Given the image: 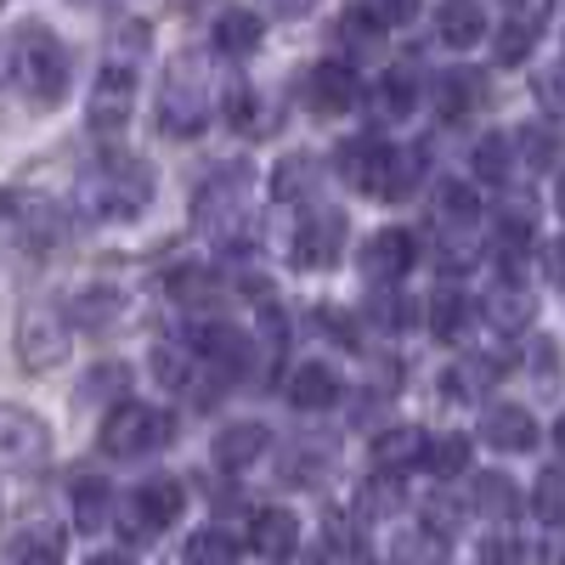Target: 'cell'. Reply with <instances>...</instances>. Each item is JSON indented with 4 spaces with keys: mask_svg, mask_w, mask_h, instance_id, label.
<instances>
[{
    "mask_svg": "<svg viewBox=\"0 0 565 565\" xmlns=\"http://www.w3.org/2000/svg\"><path fill=\"white\" fill-rule=\"evenodd\" d=\"M79 204L97 221H136L153 204V164L136 153H103L79 175Z\"/></svg>",
    "mask_w": 565,
    "mask_h": 565,
    "instance_id": "cell-1",
    "label": "cell"
},
{
    "mask_svg": "<svg viewBox=\"0 0 565 565\" xmlns=\"http://www.w3.org/2000/svg\"><path fill=\"white\" fill-rule=\"evenodd\" d=\"M12 68H18V85L34 90L40 108H57L68 90V74H74V57L45 23H23L12 34Z\"/></svg>",
    "mask_w": 565,
    "mask_h": 565,
    "instance_id": "cell-2",
    "label": "cell"
},
{
    "mask_svg": "<svg viewBox=\"0 0 565 565\" xmlns=\"http://www.w3.org/2000/svg\"><path fill=\"white\" fill-rule=\"evenodd\" d=\"M159 130L175 141H193L210 119V79H204V57L199 52H181L170 57L164 79H159Z\"/></svg>",
    "mask_w": 565,
    "mask_h": 565,
    "instance_id": "cell-3",
    "label": "cell"
},
{
    "mask_svg": "<svg viewBox=\"0 0 565 565\" xmlns=\"http://www.w3.org/2000/svg\"><path fill=\"white\" fill-rule=\"evenodd\" d=\"M340 175L351 186H362L367 199H407V186H413V164L391 148V141L380 136H356L340 148Z\"/></svg>",
    "mask_w": 565,
    "mask_h": 565,
    "instance_id": "cell-4",
    "label": "cell"
},
{
    "mask_svg": "<svg viewBox=\"0 0 565 565\" xmlns=\"http://www.w3.org/2000/svg\"><path fill=\"white\" fill-rule=\"evenodd\" d=\"M63 232H68V215L52 199H40V193H7L0 199V238L12 249L40 255V249L63 244Z\"/></svg>",
    "mask_w": 565,
    "mask_h": 565,
    "instance_id": "cell-5",
    "label": "cell"
},
{
    "mask_svg": "<svg viewBox=\"0 0 565 565\" xmlns=\"http://www.w3.org/2000/svg\"><path fill=\"white\" fill-rule=\"evenodd\" d=\"M175 436V418L164 407H141V402H119L103 424V447L114 458H148Z\"/></svg>",
    "mask_w": 565,
    "mask_h": 565,
    "instance_id": "cell-6",
    "label": "cell"
},
{
    "mask_svg": "<svg viewBox=\"0 0 565 565\" xmlns=\"http://www.w3.org/2000/svg\"><path fill=\"white\" fill-rule=\"evenodd\" d=\"M181 509H186L181 481L153 476V481H141L136 492H125L114 514H119V526H125L130 537H159V532H170V526L181 521Z\"/></svg>",
    "mask_w": 565,
    "mask_h": 565,
    "instance_id": "cell-7",
    "label": "cell"
},
{
    "mask_svg": "<svg viewBox=\"0 0 565 565\" xmlns=\"http://www.w3.org/2000/svg\"><path fill=\"white\" fill-rule=\"evenodd\" d=\"M244 210H249V164H221L193 199L199 226H210L215 238H232V226H244Z\"/></svg>",
    "mask_w": 565,
    "mask_h": 565,
    "instance_id": "cell-8",
    "label": "cell"
},
{
    "mask_svg": "<svg viewBox=\"0 0 565 565\" xmlns=\"http://www.w3.org/2000/svg\"><path fill=\"white\" fill-rule=\"evenodd\" d=\"M345 215L340 210H311L300 226H295V238H289V255H295V266L300 271H328L340 260V249H345Z\"/></svg>",
    "mask_w": 565,
    "mask_h": 565,
    "instance_id": "cell-9",
    "label": "cell"
},
{
    "mask_svg": "<svg viewBox=\"0 0 565 565\" xmlns=\"http://www.w3.org/2000/svg\"><path fill=\"white\" fill-rule=\"evenodd\" d=\"M12 345H18V362H23V367L45 373V367H57V362L68 356V322H63L57 311L34 306V311H23V317H18Z\"/></svg>",
    "mask_w": 565,
    "mask_h": 565,
    "instance_id": "cell-10",
    "label": "cell"
},
{
    "mask_svg": "<svg viewBox=\"0 0 565 565\" xmlns=\"http://www.w3.org/2000/svg\"><path fill=\"white\" fill-rule=\"evenodd\" d=\"M45 452H52V430L29 407L0 402V469H40Z\"/></svg>",
    "mask_w": 565,
    "mask_h": 565,
    "instance_id": "cell-11",
    "label": "cell"
},
{
    "mask_svg": "<svg viewBox=\"0 0 565 565\" xmlns=\"http://www.w3.org/2000/svg\"><path fill=\"white\" fill-rule=\"evenodd\" d=\"M130 108H136V74L125 63H108L97 74L90 103H85V119H90V130H97V136H119L125 119H130Z\"/></svg>",
    "mask_w": 565,
    "mask_h": 565,
    "instance_id": "cell-12",
    "label": "cell"
},
{
    "mask_svg": "<svg viewBox=\"0 0 565 565\" xmlns=\"http://www.w3.org/2000/svg\"><path fill=\"white\" fill-rule=\"evenodd\" d=\"M356 97H362V85H356V74H351L345 63H317V68L306 74V103H311V114H345V108H356Z\"/></svg>",
    "mask_w": 565,
    "mask_h": 565,
    "instance_id": "cell-13",
    "label": "cell"
},
{
    "mask_svg": "<svg viewBox=\"0 0 565 565\" xmlns=\"http://www.w3.org/2000/svg\"><path fill=\"white\" fill-rule=\"evenodd\" d=\"M481 436L498 447V452H532L537 441H543V430H537V418L526 413V407H514V402H492L487 407V424H481Z\"/></svg>",
    "mask_w": 565,
    "mask_h": 565,
    "instance_id": "cell-14",
    "label": "cell"
},
{
    "mask_svg": "<svg viewBox=\"0 0 565 565\" xmlns=\"http://www.w3.org/2000/svg\"><path fill=\"white\" fill-rule=\"evenodd\" d=\"M193 351L204 356V367H221V373H238L249 362V340L232 322H221V317H210V322L193 328Z\"/></svg>",
    "mask_w": 565,
    "mask_h": 565,
    "instance_id": "cell-15",
    "label": "cell"
},
{
    "mask_svg": "<svg viewBox=\"0 0 565 565\" xmlns=\"http://www.w3.org/2000/svg\"><path fill=\"white\" fill-rule=\"evenodd\" d=\"M362 271L373 282H396L402 271H413V238L402 226H385V232H373L367 249H362Z\"/></svg>",
    "mask_w": 565,
    "mask_h": 565,
    "instance_id": "cell-16",
    "label": "cell"
},
{
    "mask_svg": "<svg viewBox=\"0 0 565 565\" xmlns=\"http://www.w3.org/2000/svg\"><path fill=\"white\" fill-rule=\"evenodd\" d=\"M430 103H436L441 119H463V114H476L487 103V79L476 68H447V74H436Z\"/></svg>",
    "mask_w": 565,
    "mask_h": 565,
    "instance_id": "cell-17",
    "label": "cell"
},
{
    "mask_svg": "<svg viewBox=\"0 0 565 565\" xmlns=\"http://www.w3.org/2000/svg\"><path fill=\"white\" fill-rule=\"evenodd\" d=\"M436 34H441V45H452V52L481 45V40H487V12H481V0H441Z\"/></svg>",
    "mask_w": 565,
    "mask_h": 565,
    "instance_id": "cell-18",
    "label": "cell"
},
{
    "mask_svg": "<svg viewBox=\"0 0 565 565\" xmlns=\"http://www.w3.org/2000/svg\"><path fill=\"white\" fill-rule=\"evenodd\" d=\"M289 402L306 407V413L334 407V402H340V373L328 367V362H295V373H289Z\"/></svg>",
    "mask_w": 565,
    "mask_h": 565,
    "instance_id": "cell-19",
    "label": "cell"
},
{
    "mask_svg": "<svg viewBox=\"0 0 565 565\" xmlns=\"http://www.w3.org/2000/svg\"><path fill=\"white\" fill-rule=\"evenodd\" d=\"M249 543L260 559H289L300 548V521H295V509H260L255 514V526H249Z\"/></svg>",
    "mask_w": 565,
    "mask_h": 565,
    "instance_id": "cell-20",
    "label": "cell"
},
{
    "mask_svg": "<svg viewBox=\"0 0 565 565\" xmlns=\"http://www.w3.org/2000/svg\"><path fill=\"white\" fill-rule=\"evenodd\" d=\"M266 447H271V430H266L260 418L226 424V430L215 436V458H221V469H249V463H260Z\"/></svg>",
    "mask_w": 565,
    "mask_h": 565,
    "instance_id": "cell-21",
    "label": "cell"
},
{
    "mask_svg": "<svg viewBox=\"0 0 565 565\" xmlns=\"http://www.w3.org/2000/svg\"><path fill=\"white\" fill-rule=\"evenodd\" d=\"M68 509H74V526L79 532H103L114 521V487L97 481V476H79L74 492H68Z\"/></svg>",
    "mask_w": 565,
    "mask_h": 565,
    "instance_id": "cell-22",
    "label": "cell"
},
{
    "mask_svg": "<svg viewBox=\"0 0 565 565\" xmlns=\"http://www.w3.org/2000/svg\"><path fill=\"white\" fill-rule=\"evenodd\" d=\"M436 215H441V226H452V232H469L481 221V193H476V181H436Z\"/></svg>",
    "mask_w": 565,
    "mask_h": 565,
    "instance_id": "cell-23",
    "label": "cell"
},
{
    "mask_svg": "<svg viewBox=\"0 0 565 565\" xmlns=\"http://www.w3.org/2000/svg\"><path fill=\"white\" fill-rule=\"evenodd\" d=\"M226 57H249V52H260V18L249 12V7H226L221 18H215V34H210Z\"/></svg>",
    "mask_w": 565,
    "mask_h": 565,
    "instance_id": "cell-24",
    "label": "cell"
},
{
    "mask_svg": "<svg viewBox=\"0 0 565 565\" xmlns=\"http://www.w3.org/2000/svg\"><path fill=\"white\" fill-rule=\"evenodd\" d=\"M424 447H430V436L418 424H396V430L373 441V458H380V469H413V463H424Z\"/></svg>",
    "mask_w": 565,
    "mask_h": 565,
    "instance_id": "cell-25",
    "label": "cell"
},
{
    "mask_svg": "<svg viewBox=\"0 0 565 565\" xmlns=\"http://www.w3.org/2000/svg\"><path fill=\"white\" fill-rule=\"evenodd\" d=\"M7 554H12V565H63V537H57V526H23Z\"/></svg>",
    "mask_w": 565,
    "mask_h": 565,
    "instance_id": "cell-26",
    "label": "cell"
},
{
    "mask_svg": "<svg viewBox=\"0 0 565 565\" xmlns=\"http://www.w3.org/2000/svg\"><path fill=\"white\" fill-rule=\"evenodd\" d=\"M413 103H418V90H413L407 68H391L380 85H373V114H380V119H407Z\"/></svg>",
    "mask_w": 565,
    "mask_h": 565,
    "instance_id": "cell-27",
    "label": "cell"
},
{
    "mask_svg": "<svg viewBox=\"0 0 565 565\" xmlns=\"http://www.w3.org/2000/svg\"><path fill=\"white\" fill-rule=\"evenodd\" d=\"M130 391V367L125 362H97L85 373V385H79V402H90V407H114V396H125Z\"/></svg>",
    "mask_w": 565,
    "mask_h": 565,
    "instance_id": "cell-28",
    "label": "cell"
},
{
    "mask_svg": "<svg viewBox=\"0 0 565 565\" xmlns=\"http://www.w3.org/2000/svg\"><path fill=\"white\" fill-rule=\"evenodd\" d=\"M469 509L492 514V521H509V514L521 509V492H514L503 476H476V487H469Z\"/></svg>",
    "mask_w": 565,
    "mask_h": 565,
    "instance_id": "cell-29",
    "label": "cell"
},
{
    "mask_svg": "<svg viewBox=\"0 0 565 565\" xmlns=\"http://www.w3.org/2000/svg\"><path fill=\"white\" fill-rule=\"evenodd\" d=\"M532 295L526 289H498L492 300H487V317H492V328H498V334H521V328L532 322Z\"/></svg>",
    "mask_w": 565,
    "mask_h": 565,
    "instance_id": "cell-30",
    "label": "cell"
},
{
    "mask_svg": "<svg viewBox=\"0 0 565 565\" xmlns=\"http://www.w3.org/2000/svg\"><path fill=\"white\" fill-rule=\"evenodd\" d=\"M469 164H476V181H509V164H514V141L509 136H481L476 153H469Z\"/></svg>",
    "mask_w": 565,
    "mask_h": 565,
    "instance_id": "cell-31",
    "label": "cell"
},
{
    "mask_svg": "<svg viewBox=\"0 0 565 565\" xmlns=\"http://www.w3.org/2000/svg\"><path fill=\"white\" fill-rule=\"evenodd\" d=\"M463 317H469V306H463V295H452V289H441V295L424 300V322H430V334H441V340L458 334Z\"/></svg>",
    "mask_w": 565,
    "mask_h": 565,
    "instance_id": "cell-32",
    "label": "cell"
},
{
    "mask_svg": "<svg viewBox=\"0 0 565 565\" xmlns=\"http://www.w3.org/2000/svg\"><path fill=\"white\" fill-rule=\"evenodd\" d=\"M424 463H430V476L452 481V476H463V469H469V441L463 436H441V441L424 447Z\"/></svg>",
    "mask_w": 565,
    "mask_h": 565,
    "instance_id": "cell-33",
    "label": "cell"
},
{
    "mask_svg": "<svg viewBox=\"0 0 565 565\" xmlns=\"http://www.w3.org/2000/svg\"><path fill=\"white\" fill-rule=\"evenodd\" d=\"M119 311H125V295H114V289H90V295L74 300V317L85 328H97V334H103L108 322H119Z\"/></svg>",
    "mask_w": 565,
    "mask_h": 565,
    "instance_id": "cell-34",
    "label": "cell"
},
{
    "mask_svg": "<svg viewBox=\"0 0 565 565\" xmlns=\"http://www.w3.org/2000/svg\"><path fill=\"white\" fill-rule=\"evenodd\" d=\"M509 141H514V159H526L537 175H548V170H554V130H548V125H532V130L509 136Z\"/></svg>",
    "mask_w": 565,
    "mask_h": 565,
    "instance_id": "cell-35",
    "label": "cell"
},
{
    "mask_svg": "<svg viewBox=\"0 0 565 565\" xmlns=\"http://www.w3.org/2000/svg\"><path fill=\"white\" fill-rule=\"evenodd\" d=\"M186 565H238V543L226 532H199L186 543Z\"/></svg>",
    "mask_w": 565,
    "mask_h": 565,
    "instance_id": "cell-36",
    "label": "cell"
},
{
    "mask_svg": "<svg viewBox=\"0 0 565 565\" xmlns=\"http://www.w3.org/2000/svg\"><path fill=\"white\" fill-rule=\"evenodd\" d=\"M476 565H532V548H526L521 537H509V532H498V537H487V543H481Z\"/></svg>",
    "mask_w": 565,
    "mask_h": 565,
    "instance_id": "cell-37",
    "label": "cell"
},
{
    "mask_svg": "<svg viewBox=\"0 0 565 565\" xmlns=\"http://www.w3.org/2000/svg\"><path fill=\"white\" fill-rule=\"evenodd\" d=\"M532 40H537V29H532L526 18H509V23L498 29V63H521V57L532 52Z\"/></svg>",
    "mask_w": 565,
    "mask_h": 565,
    "instance_id": "cell-38",
    "label": "cell"
},
{
    "mask_svg": "<svg viewBox=\"0 0 565 565\" xmlns=\"http://www.w3.org/2000/svg\"><path fill=\"white\" fill-rule=\"evenodd\" d=\"M170 289H175L181 300H221V282H215L210 271H199V266H181V271L170 277Z\"/></svg>",
    "mask_w": 565,
    "mask_h": 565,
    "instance_id": "cell-39",
    "label": "cell"
},
{
    "mask_svg": "<svg viewBox=\"0 0 565 565\" xmlns=\"http://www.w3.org/2000/svg\"><path fill=\"white\" fill-rule=\"evenodd\" d=\"M153 380H159L164 391H181L186 380H193V367H186V356H181L175 345H159V351H153Z\"/></svg>",
    "mask_w": 565,
    "mask_h": 565,
    "instance_id": "cell-40",
    "label": "cell"
},
{
    "mask_svg": "<svg viewBox=\"0 0 565 565\" xmlns=\"http://www.w3.org/2000/svg\"><path fill=\"white\" fill-rule=\"evenodd\" d=\"M396 565H447V554H441V537H402L396 543Z\"/></svg>",
    "mask_w": 565,
    "mask_h": 565,
    "instance_id": "cell-41",
    "label": "cell"
},
{
    "mask_svg": "<svg viewBox=\"0 0 565 565\" xmlns=\"http://www.w3.org/2000/svg\"><path fill=\"white\" fill-rule=\"evenodd\" d=\"M532 509H537V521H543V526H554V521H559V469H554V463H548L543 476H537Z\"/></svg>",
    "mask_w": 565,
    "mask_h": 565,
    "instance_id": "cell-42",
    "label": "cell"
},
{
    "mask_svg": "<svg viewBox=\"0 0 565 565\" xmlns=\"http://www.w3.org/2000/svg\"><path fill=\"white\" fill-rule=\"evenodd\" d=\"M362 12L380 23V29H396V23H407L418 12V0H362Z\"/></svg>",
    "mask_w": 565,
    "mask_h": 565,
    "instance_id": "cell-43",
    "label": "cell"
},
{
    "mask_svg": "<svg viewBox=\"0 0 565 565\" xmlns=\"http://www.w3.org/2000/svg\"><path fill=\"white\" fill-rule=\"evenodd\" d=\"M311 186V159H282L277 164V199H295Z\"/></svg>",
    "mask_w": 565,
    "mask_h": 565,
    "instance_id": "cell-44",
    "label": "cell"
},
{
    "mask_svg": "<svg viewBox=\"0 0 565 565\" xmlns=\"http://www.w3.org/2000/svg\"><path fill=\"white\" fill-rule=\"evenodd\" d=\"M226 119L238 125V130L255 125V90L249 85H226Z\"/></svg>",
    "mask_w": 565,
    "mask_h": 565,
    "instance_id": "cell-45",
    "label": "cell"
},
{
    "mask_svg": "<svg viewBox=\"0 0 565 565\" xmlns=\"http://www.w3.org/2000/svg\"><path fill=\"white\" fill-rule=\"evenodd\" d=\"M554 340H537V351H532V380L543 385V396H554Z\"/></svg>",
    "mask_w": 565,
    "mask_h": 565,
    "instance_id": "cell-46",
    "label": "cell"
},
{
    "mask_svg": "<svg viewBox=\"0 0 565 565\" xmlns=\"http://www.w3.org/2000/svg\"><path fill=\"white\" fill-rule=\"evenodd\" d=\"M362 498H367V503H362L367 514H391V509H396V487H391V481H385V487H380V481H373V487H367Z\"/></svg>",
    "mask_w": 565,
    "mask_h": 565,
    "instance_id": "cell-47",
    "label": "cell"
},
{
    "mask_svg": "<svg viewBox=\"0 0 565 565\" xmlns=\"http://www.w3.org/2000/svg\"><path fill=\"white\" fill-rule=\"evenodd\" d=\"M260 7H266L271 18H306V12L317 7V0H260Z\"/></svg>",
    "mask_w": 565,
    "mask_h": 565,
    "instance_id": "cell-48",
    "label": "cell"
},
{
    "mask_svg": "<svg viewBox=\"0 0 565 565\" xmlns=\"http://www.w3.org/2000/svg\"><path fill=\"white\" fill-rule=\"evenodd\" d=\"M85 565H125V559H119V554H90Z\"/></svg>",
    "mask_w": 565,
    "mask_h": 565,
    "instance_id": "cell-49",
    "label": "cell"
},
{
    "mask_svg": "<svg viewBox=\"0 0 565 565\" xmlns=\"http://www.w3.org/2000/svg\"><path fill=\"white\" fill-rule=\"evenodd\" d=\"M503 7H514V12H521V7H532V0H503Z\"/></svg>",
    "mask_w": 565,
    "mask_h": 565,
    "instance_id": "cell-50",
    "label": "cell"
}]
</instances>
